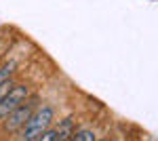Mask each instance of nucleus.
<instances>
[{"label":"nucleus","instance_id":"7","mask_svg":"<svg viewBox=\"0 0 158 141\" xmlns=\"http://www.w3.org/2000/svg\"><path fill=\"white\" fill-rule=\"evenodd\" d=\"M36 141H57V129H55V126H49Z\"/></svg>","mask_w":158,"mask_h":141},{"label":"nucleus","instance_id":"9","mask_svg":"<svg viewBox=\"0 0 158 141\" xmlns=\"http://www.w3.org/2000/svg\"><path fill=\"white\" fill-rule=\"evenodd\" d=\"M97 141H110V139H108V137H103V139H97Z\"/></svg>","mask_w":158,"mask_h":141},{"label":"nucleus","instance_id":"3","mask_svg":"<svg viewBox=\"0 0 158 141\" xmlns=\"http://www.w3.org/2000/svg\"><path fill=\"white\" fill-rule=\"evenodd\" d=\"M30 95H32V91H30L27 84H13L11 91L4 95V99L0 101V122L9 116L17 106H21Z\"/></svg>","mask_w":158,"mask_h":141},{"label":"nucleus","instance_id":"2","mask_svg":"<svg viewBox=\"0 0 158 141\" xmlns=\"http://www.w3.org/2000/svg\"><path fill=\"white\" fill-rule=\"evenodd\" d=\"M53 118H55V110L51 106H38L36 112L23 124V129L19 131V139L21 141H36L53 124Z\"/></svg>","mask_w":158,"mask_h":141},{"label":"nucleus","instance_id":"1","mask_svg":"<svg viewBox=\"0 0 158 141\" xmlns=\"http://www.w3.org/2000/svg\"><path fill=\"white\" fill-rule=\"evenodd\" d=\"M38 103H40V95H30L21 106H17L9 116L2 120V133L4 135H19V131L23 129V124L36 112Z\"/></svg>","mask_w":158,"mask_h":141},{"label":"nucleus","instance_id":"4","mask_svg":"<svg viewBox=\"0 0 158 141\" xmlns=\"http://www.w3.org/2000/svg\"><path fill=\"white\" fill-rule=\"evenodd\" d=\"M55 129H57V141H70L78 126H76V122H74L72 116H65Z\"/></svg>","mask_w":158,"mask_h":141},{"label":"nucleus","instance_id":"8","mask_svg":"<svg viewBox=\"0 0 158 141\" xmlns=\"http://www.w3.org/2000/svg\"><path fill=\"white\" fill-rule=\"evenodd\" d=\"M13 84H15L13 80H6V82H2V84H0V101L4 99V95L11 91V86H13Z\"/></svg>","mask_w":158,"mask_h":141},{"label":"nucleus","instance_id":"5","mask_svg":"<svg viewBox=\"0 0 158 141\" xmlns=\"http://www.w3.org/2000/svg\"><path fill=\"white\" fill-rule=\"evenodd\" d=\"M17 68H19L17 59H9V61H4V63L0 65V84L6 82V80H13V78H15Z\"/></svg>","mask_w":158,"mask_h":141},{"label":"nucleus","instance_id":"6","mask_svg":"<svg viewBox=\"0 0 158 141\" xmlns=\"http://www.w3.org/2000/svg\"><path fill=\"white\" fill-rule=\"evenodd\" d=\"M70 141H97V135L93 129H76Z\"/></svg>","mask_w":158,"mask_h":141}]
</instances>
